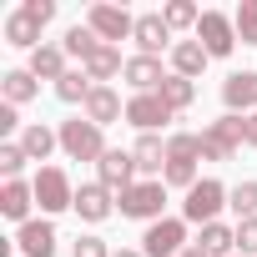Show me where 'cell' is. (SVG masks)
<instances>
[{"mask_svg": "<svg viewBox=\"0 0 257 257\" xmlns=\"http://www.w3.org/2000/svg\"><path fill=\"white\" fill-rule=\"evenodd\" d=\"M197 162H202V132H177V137H167V172H162V182L192 192V187L202 182V177H197Z\"/></svg>", "mask_w": 257, "mask_h": 257, "instance_id": "1", "label": "cell"}, {"mask_svg": "<svg viewBox=\"0 0 257 257\" xmlns=\"http://www.w3.org/2000/svg\"><path fill=\"white\" fill-rule=\"evenodd\" d=\"M162 207H167V182L162 177H142L137 187H126L116 197V212L121 217H132V222H162Z\"/></svg>", "mask_w": 257, "mask_h": 257, "instance_id": "2", "label": "cell"}, {"mask_svg": "<svg viewBox=\"0 0 257 257\" xmlns=\"http://www.w3.org/2000/svg\"><path fill=\"white\" fill-rule=\"evenodd\" d=\"M61 132V152L71 157V162H101L111 147H106V132L96 121H86V116H71V121H61L56 126Z\"/></svg>", "mask_w": 257, "mask_h": 257, "instance_id": "3", "label": "cell"}, {"mask_svg": "<svg viewBox=\"0 0 257 257\" xmlns=\"http://www.w3.org/2000/svg\"><path fill=\"white\" fill-rule=\"evenodd\" d=\"M227 197H232V192H227L217 177H202V182L187 192V202H182V217H187V222H197V227H207V222H217V212L227 207Z\"/></svg>", "mask_w": 257, "mask_h": 257, "instance_id": "4", "label": "cell"}, {"mask_svg": "<svg viewBox=\"0 0 257 257\" xmlns=\"http://www.w3.org/2000/svg\"><path fill=\"white\" fill-rule=\"evenodd\" d=\"M192 242H187V217H162L142 232V252L147 257H182Z\"/></svg>", "mask_w": 257, "mask_h": 257, "instance_id": "5", "label": "cell"}, {"mask_svg": "<svg viewBox=\"0 0 257 257\" xmlns=\"http://www.w3.org/2000/svg\"><path fill=\"white\" fill-rule=\"evenodd\" d=\"M197 41H202V51H207L212 61H222V56L237 51V21L222 16V11H202V21H197Z\"/></svg>", "mask_w": 257, "mask_h": 257, "instance_id": "6", "label": "cell"}, {"mask_svg": "<svg viewBox=\"0 0 257 257\" xmlns=\"http://www.w3.org/2000/svg\"><path fill=\"white\" fill-rule=\"evenodd\" d=\"M36 207L51 217V212H66V207H76V187H71V177L61 172V167H41L36 177Z\"/></svg>", "mask_w": 257, "mask_h": 257, "instance_id": "7", "label": "cell"}, {"mask_svg": "<svg viewBox=\"0 0 257 257\" xmlns=\"http://www.w3.org/2000/svg\"><path fill=\"white\" fill-rule=\"evenodd\" d=\"M86 26L101 36V46H116V41H132V31H137V16L126 11V6H91L86 11Z\"/></svg>", "mask_w": 257, "mask_h": 257, "instance_id": "8", "label": "cell"}, {"mask_svg": "<svg viewBox=\"0 0 257 257\" xmlns=\"http://www.w3.org/2000/svg\"><path fill=\"white\" fill-rule=\"evenodd\" d=\"M177 111L162 101V91H142V96H126V121L137 126L142 137H157V126H167Z\"/></svg>", "mask_w": 257, "mask_h": 257, "instance_id": "9", "label": "cell"}, {"mask_svg": "<svg viewBox=\"0 0 257 257\" xmlns=\"http://www.w3.org/2000/svg\"><path fill=\"white\" fill-rule=\"evenodd\" d=\"M96 182H101V187H111V192L121 197L126 187H137V157L126 152V147H111V152L96 162Z\"/></svg>", "mask_w": 257, "mask_h": 257, "instance_id": "10", "label": "cell"}, {"mask_svg": "<svg viewBox=\"0 0 257 257\" xmlns=\"http://www.w3.org/2000/svg\"><path fill=\"white\" fill-rule=\"evenodd\" d=\"M132 41H137V56H162V51H172L177 41H172V26L162 21V11H147V16H137V31H132Z\"/></svg>", "mask_w": 257, "mask_h": 257, "instance_id": "11", "label": "cell"}, {"mask_svg": "<svg viewBox=\"0 0 257 257\" xmlns=\"http://www.w3.org/2000/svg\"><path fill=\"white\" fill-rule=\"evenodd\" d=\"M116 192L111 187H101V182H81L76 187V217L81 222H91V227H101L111 212H116V202H111Z\"/></svg>", "mask_w": 257, "mask_h": 257, "instance_id": "12", "label": "cell"}, {"mask_svg": "<svg viewBox=\"0 0 257 257\" xmlns=\"http://www.w3.org/2000/svg\"><path fill=\"white\" fill-rule=\"evenodd\" d=\"M222 106L232 116H252L257 111V71H232L222 81Z\"/></svg>", "mask_w": 257, "mask_h": 257, "instance_id": "13", "label": "cell"}, {"mask_svg": "<svg viewBox=\"0 0 257 257\" xmlns=\"http://www.w3.org/2000/svg\"><path fill=\"white\" fill-rule=\"evenodd\" d=\"M16 247L21 257H56V227L46 217H31L26 227H16Z\"/></svg>", "mask_w": 257, "mask_h": 257, "instance_id": "14", "label": "cell"}, {"mask_svg": "<svg viewBox=\"0 0 257 257\" xmlns=\"http://www.w3.org/2000/svg\"><path fill=\"white\" fill-rule=\"evenodd\" d=\"M172 71H162V56H126V86H132V96L142 91H162Z\"/></svg>", "mask_w": 257, "mask_h": 257, "instance_id": "15", "label": "cell"}, {"mask_svg": "<svg viewBox=\"0 0 257 257\" xmlns=\"http://www.w3.org/2000/svg\"><path fill=\"white\" fill-rule=\"evenodd\" d=\"M0 31H6V46H21V51H41V46H46V41H41V31H46V26H41L26 6H21V11H11Z\"/></svg>", "mask_w": 257, "mask_h": 257, "instance_id": "16", "label": "cell"}, {"mask_svg": "<svg viewBox=\"0 0 257 257\" xmlns=\"http://www.w3.org/2000/svg\"><path fill=\"white\" fill-rule=\"evenodd\" d=\"M81 111H86V121H96L101 132H106L111 121H121V116H126V101H121L111 86H96V91L86 96V106H81Z\"/></svg>", "mask_w": 257, "mask_h": 257, "instance_id": "17", "label": "cell"}, {"mask_svg": "<svg viewBox=\"0 0 257 257\" xmlns=\"http://www.w3.org/2000/svg\"><path fill=\"white\" fill-rule=\"evenodd\" d=\"M31 207H36V182H6L0 187V212H6L11 222H31Z\"/></svg>", "mask_w": 257, "mask_h": 257, "instance_id": "18", "label": "cell"}, {"mask_svg": "<svg viewBox=\"0 0 257 257\" xmlns=\"http://www.w3.org/2000/svg\"><path fill=\"white\" fill-rule=\"evenodd\" d=\"M207 61H212V56L202 51V41H197V36L172 46V76H187V81H197V76L207 71Z\"/></svg>", "mask_w": 257, "mask_h": 257, "instance_id": "19", "label": "cell"}, {"mask_svg": "<svg viewBox=\"0 0 257 257\" xmlns=\"http://www.w3.org/2000/svg\"><path fill=\"white\" fill-rule=\"evenodd\" d=\"M21 147H26L31 162H46V157L61 147V132H51L46 121H26V126H21Z\"/></svg>", "mask_w": 257, "mask_h": 257, "instance_id": "20", "label": "cell"}, {"mask_svg": "<svg viewBox=\"0 0 257 257\" xmlns=\"http://www.w3.org/2000/svg\"><path fill=\"white\" fill-rule=\"evenodd\" d=\"M71 66H66V46H41V51H31V76L36 81H61Z\"/></svg>", "mask_w": 257, "mask_h": 257, "instance_id": "21", "label": "cell"}, {"mask_svg": "<svg viewBox=\"0 0 257 257\" xmlns=\"http://www.w3.org/2000/svg\"><path fill=\"white\" fill-rule=\"evenodd\" d=\"M96 86H106V81H116V76H126V61H121V46H101L86 66H81Z\"/></svg>", "mask_w": 257, "mask_h": 257, "instance_id": "22", "label": "cell"}, {"mask_svg": "<svg viewBox=\"0 0 257 257\" xmlns=\"http://www.w3.org/2000/svg\"><path fill=\"white\" fill-rule=\"evenodd\" d=\"M132 157H137V172H142V177H162V172H167V142H162V137H137Z\"/></svg>", "mask_w": 257, "mask_h": 257, "instance_id": "23", "label": "cell"}, {"mask_svg": "<svg viewBox=\"0 0 257 257\" xmlns=\"http://www.w3.org/2000/svg\"><path fill=\"white\" fill-rule=\"evenodd\" d=\"M197 247H202L207 257H237V227H227V222H207L202 237H197Z\"/></svg>", "mask_w": 257, "mask_h": 257, "instance_id": "24", "label": "cell"}, {"mask_svg": "<svg viewBox=\"0 0 257 257\" xmlns=\"http://www.w3.org/2000/svg\"><path fill=\"white\" fill-rule=\"evenodd\" d=\"M36 91H41V81L31 76V66H21V71H6V76H0V96H6L11 106L36 101Z\"/></svg>", "mask_w": 257, "mask_h": 257, "instance_id": "25", "label": "cell"}, {"mask_svg": "<svg viewBox=\"0 0 257 257\" xmlns=\"http://www.w3.org/2000/svg\"><path fill=\"white\" fill-rule=\"evenodd\" d=\"M61 46H66V56H76V61L86 66V61H91V56L101 51V36H96L91 26H71V31L61 36Z\"/></svg>", "mask_w": 257, "mask_h": 257, "instance_id": "26", "label": "cell"}, {"mask_svg": "<svg viewBox=\"0 0 257 257\" xmlns=\"http://www.w3.org/2000/svg\"><path fill=\"white\" fill-rule=\"evenodd\" d=\"M96 91V81L86 76V71H66L61 81H56V96L66 101V106H86V96Z\"/></svg>", "mask_w": 257, "mask_h": 257, "instance_id": "27", "label": "cell"}, {"mask_svg": "<svg viewBox=\"0 0 257 257\" xmlns=\"http://www.w3.org/2000/svg\"><path fill=\"white\" fill-rule=\"evenodd\" d=\"M162 21L172 26V36H177V31H192V36H197V21H202V11L192 6V0H167V6H162Z\"/></svg>", "mask_w": 257, "mask_h": 257, "instance_id": "28", "label": "cell"}, {"mask_svg": "<svg viewBox=\"0 0 257 257\" xmlns=\"http://www.w3.org/2000/svg\"><path fill=\"white\" fill-rule=\"evenodd\" d=\"M162 101H167L172 111H187V106L197 101V81H187V76H167V81H162Z\"/></svg>", "mask_w": 257, "mask_h": 257, "instance_id": "29", "label": "cell"}, {"mask_svg": "<svg viewBox=\"0 0 257 257\" xmlns=\"http://www.w3.org/2000/svg\"><path fill=\"white\" fill-rule=\"evenodd\" d=\"M26 147L21 142H0V177H6V182H21V172H26Z\"/></svg>", "mask_w": 257, "mask_h": 257, "instance_id": "30", "label": "cell"}, {"mask_svg": "<svg viewBox=\"0 0 257 257\" xmlns=\"http://www.w3.org/2000/svg\"><path fill=\"white\" fill-rule=\"evenodd\" d=\"M212 132H217L227 147H237V152H242V142H247V116H232V111H227V116H217V121H212Z\"/></svg>", "mask_w": 257, "mask_h": 257, "instance_id": "31", "label": "cell"}, {"mask_svg": "<svg viewBox=\"0 0 257 257\" xmlns=\"http://www.w3.org/2000/svg\"><path fill=\"white\" fill-rule=\"evenodd\" d=\"M227 207L237 212V222H242V217H257V182H237L232 197H227Z\"/></svg>", "mask_w": 257, "mask_h": 257, "instance_id": "32", "label": "cell"}, {"mask_svg": "<svg viewBox=\"0 0 257 257\" xmlns=\"http://www.w3.org/2000/svg\"><path fill=\"white\" fill-rule=\"evenodd\" d=\"M232 21H237V41L242 46H257V0H242Z\"/></svg>", "mask_w": 257, "mask_h": 257, "instance_id": "33", "label": "cell"}, {"mask_svg": "<svg viewBox=\"0 0 257 257\" xmlns=\"http://www.w3.org/2000/svg\"><path fill=\"white\" fill-rule=\"evenodd\" d=\"M237 257H257V217L237 222Z\"/></svg>", "mask_w": 257, "mask_h": 257, "instance_id": "34", "label": "cell"}, {"mask_svg": "<svg viewBox=\"0 0 257 257\" xmlns=\"http://www.w3.org/2000/svg\"><path fill=\"white\" fill-rule=\"evenodd\" d=\"M71 257H116L96 232H86V237H76V247H71Z\"/></svg>", "mask_w": 257, "mask_h": 257, "instance_id": "35", "label": "cell"}, {"mask_svg": "<svg viewBox=\"0 0 257 257\" xmlns=\"http://www.w3.org/2000/svg\"><path fill=\"white\" fill-rule=\"evenodd\" d=\"M16 126H21V106H11V101H0V132H16Z\"/></svg>", "mask_w": 257, "mask_h": 257, "instance_id": "36", "label": "cell"}, {"mask_svg": "<svg viewBox=\"0 0 257 257\" xmlns=\"http://www.w3.org/2000/svg\"><path fill=\"white\" fill-rule=\"evenodd\" d=\"M26 11H31L41 26H51V16H56V0H26Z\"/></svg>", "mask_w": 257, "mask_h": 257, "instance_id": "37", "label": "cell"}, {"mask_svg": "<svg viewBox=\"0 0 257 257\" xmlns=\"http://www.w3.org/2000/svg\"><path fill=\"white\" fill-rule=\"evenodd\" d=\"M247 147H257V111L247 116Z\"/></svg>", "mask_w": 257, "mask_h": 257, "instance_id": "38", "label": "cell"}, {"mask_svg": "<svg viewBox=\"0 0 257 257\" xmlns=\"http://www.w3.org/2000/svg\"><path fill=\"white\" fill-rule=\"evenodd\" d=\"M116 257H147V252H142V247H121Z\"/></svg>", "mask_w": 257, "mask_h": 257, "instance_id": "39", "label": "cell"}, {"mask_svg": "<svg viewBox=\"0 0 257 257\" xmlns=\"http://www.w3.org/2000/svg\"><path fill=\"white\" fill-rule=\"evenodd\" d=\"M182 257H207V252H202V247H197V242H192V247H187V252H182Z\"/></svg>", "mask_w": 257, "mask_h": 257, "instance_id": "40", "label": "cell"}]
</instances>
